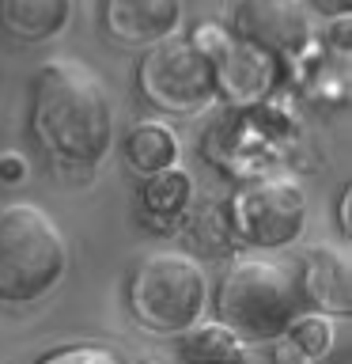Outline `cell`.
<instances>
[{
    "instance_id": "obj_1",
    "label": "cell",
    "mask_w": 352,
    "mask_h": 364,
    "mask_svg": "<svg viewBox=\"0 0 352 364\" xmlns=\"http://www.w3.org/2000/svg\"><path fill=\"white\" fill-rule=\"evenodd\" d=\"M31 133L57 167H95L114 136L106 84L72 57L42 65L31 80Z\"/></svg>"
},
{
    "instance_id": "obj_2",
    "label": "cell",
    "mask_w": 352,
    "mask_h": 364,
    "mask_svg": "<svg viewBox=\"0 0 352 364\" xmlns=\"http://www.w3.org/2000/svg\"><path fill=\"white\" fill-rule=\"evenodd\" d=\"M299 277L273 258H243L220 281L216 311L238 341H277L299 315Z\"/></svg>"
},
{
    "instance_id": "obj_3",
    "label": "cell",
    "mask_w": 352,
    "mask_h": 364,
    "mask_svg": "<svg viewBox=\"0 0 352 364\" xmlns=\"http://www.w3.org/2000/svg\"><path fill=\"white\" fill-rule=\"evenodd\" d=\"M65 235L38 205H8L0 213V300L31 304L65 277Z\"/></svg>"
},
{
    "instance_id": "obj_4",
    "label": "cell",
    "mask_w": 352,
    "mask_h": 364,
    "mask_svg": "<svg viewBox=\"0 0 352 364\" xmlns=\"http://www.w3.org/2000/svg\"><path fill=\"white\" fill-rule=\"evenodd\" d=\"M204 273L182 250H152L133 266L129 311L155 334H186L204 311Z\"/></svg>"
},
{
    "instance_id": "obj_5",
    "label": "cell",
    "mask_w": 352,
    "mask_h": 364,
    "mask_svg": "<svg viewBox=\"0 0 352 364\" xmlns=\"http://www.w3.org/2000/svg\"><path fill=\"white\" fill-rule=\"evenodd\" d=\"M136 84L152 107L170 114L201 110L220 87L212 61L197 50V42L182 38V34H167L148 46L141 68H136Z\"/></svg>"
},
{
    "instance_id": "obj_6",
    "label": "cell",
    "mask_w": 352,
    "mask_h": 364,
    "mask_svg": "<svg viewBox=\"0 0 352 364\" xmlns=\"http://www.w3.org/2000/svg\"><path fill=\"white\" fill-rule=\"evenodd\" d=\"M307 224V198L288 178H265L246 186L231 205V228L250 247H284L299 239Z\"/></svg>"
},
{
    "instance_id": "obj_7",
    "label": "cell",
    "mask_w": 352,
    "mask_h": 364,
    "mask_svg": "<svg viewBox=\"0 0 352 364\" xmlns=\"http://www.w3.org/2000/svg\"><path fill=\"white\" fill-rule=\"evenodd\" d=\"M231 27L238 46H246L261 57L299 53L311 38L303 0H238Z\"/></svg>"
},
{
    "instance_id": "obj_8",
    "label": "cell",
    "mask_w": 352,
    "mask_h": 364,
    "mask_svg": "<svg viewBox=\"0 0 352 364\" xmlns=\"http://www.w3.org/2000/svg\"><path fill=\"white\" fill-rule=\"evenodd\" d=\"M299 296L303 307H318V315L352 311V266L341 247H314L303 255L299 266Z\"/></svg>"
},
{
    "instance_id": "obj_9",
    "label": "cell",
    "mask_w": 352,
    "mask_h": 364,
    "mask_svg": "<svg viewBox=\"0 0 352 364\" xmlns=\"http://www.w3.org/2000/svg\"><path fill=\"white\" fill-rule=\"evenodd\" d=\"M182 0H102V27L125 46H152L178 31Z\"/></svg>"
},
{
    "instance_id": "obj_10",
    "label": "cell",
    "mask_w": 352,
    "mask_h": 364,
    "mask_svg": "<svg viewBox=\"0 0 352 364\" xmlns=\"http://www.w3.org/2000/svg\"><path fill=\"white\" fill-rule=\"evenodd\" d=\"M72 0H0V31L16 42H45L61 34Z\"/></svg>"
},
{
    "instance_id": "obj_11",
    "label": "cell",
    "mask_w": 352,
    "mask_h": 364,
    "mask_svg": "<svg viewBox=\"0 0 352 364\" xmlns=\"http://www.w3.org/2000/svg\"><path fill=\"white\" fill-rule=\"evenodd\" d=\"M125 159H129L133 171L141 175H159V171H170L178 159V136L170 125L159 122H144L125 136Z\"/></svg>"
},
{
    "instance_id": "obj_12",
    "label": "cell",
    "mask_w": 352,
    "mask_h": 364,
    "mask_svg": "<svg viewBox=\"0 0 352 364\" xmlns=\"http://www.w3.org/2000/svg\"><path fill=\"white\" fill-rule=\"evenodd\" d=\"M178 360L182 364H246V349L227 326H189L178 334Z\"/></svg>"
},
{
    "instance_id": "obj_13",
    "label": "cell",
    "mask_w": 352,
    "mask_h": 364,
    "mask_svg": "<svg viewBox=\"0 0 352 364\" xmlns=\"http://www.w3.org/2000/svg\"><path fill=\"white\" fill-rule=\"evenodd\" d=\"M189 198H193V182H189L186 171H178V167L152 175L141 190V201H144L148 216H159V220H175V216H182Z\"/></svg>"
},
{
    "instance_id": "obj_14",
    "label": "cell",
    "mask_w": 352,
    "mask_h": 364,
    "mask_svg": "<svg viewBox=\"0 0 352 364\" xmlns=\"http://www.w3.org/2000/svg\"><path fill=\"white\" fill-rule=\"evenodd\" d=\"M284 338H288L307 360H311V357H326L329 346H334V323H329L326 315H318V311H311V315H295L292 326L284 330Z\"/></svg>"
},
{
    "instance_id": "obj_15",
    "label": "cell",
    "mask_w": 352,
    "mask_h": 364,
    "mask_svg": "<svg viewBox=\"0 0 352 364\" xmlns=\"http://www.w3.org/2000/svg\"><path fill=\"white\" fill-rule=\"evenodd\" d=\"M38 364H125V360L106 346H65L53 349L50 357H42Z\"/></svg>"
},
{
    "instance_id": "obj_16",
    "label": "cell",
    "mask_w": 352,
    "mask_h": 364,
    "mask_svg": "<svg viewBox=\"0 0 352 364\" xmlns=\"http://www.w3.org/2000/svg\"><path fill=\"white\" fill-rule=\"evenodd\" d=\"M303 360H307V357L292 346L288 338H277V341H273V364H303Z\"/></svg>"
},
{
    "instance_id": "obj_17",
    "label": "cell",
    "mask_w": 352,
    "mask_h": 364,
    "mask_svg": "<svg viewBox=\"0 0 352 364\" xmlns=\"http://www.w3.org/2000/svg\"><path fill=\"white\" fill-rule=\"evenodd\" d=\"M23 171H27V164H23L19 156H4V159H0V182H19Z\"/></svg>"
}]
</instances>
